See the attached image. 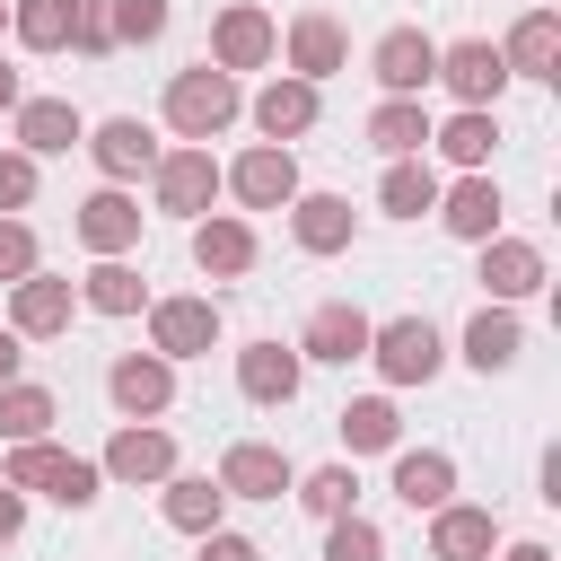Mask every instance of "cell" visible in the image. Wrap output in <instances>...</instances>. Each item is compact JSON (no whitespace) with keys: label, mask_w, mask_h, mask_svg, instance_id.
<instances>
[{"label":"cell","mask_w":561,"mask_h":561,"mask_svg":"<svg viewBox=\"0 0 561 561\" xmlns=\"http://www.w3.org/2000/svg\"><path fill=\"white\" fill-rule=\"evenodd\" d=\"M88 158L123 184V175H140V167H158V140H149V123H131V114H114V123H96V140H88Z\"/></svg>","instance_id":"15"},{"label":"cell","mask_w":561,"mask_h":561,"mask_svg":"<svg viewBox=\"0 0 561 561\" xmlns=\"http://www.w3.org/2000/svg\"><path fill=\"white\" fill-rule=\"evenodd\" d=\"M18 526H26V500H18V491H9V482H0V543H9V535H18Z\"/></svg>","instance_id":"44"},{"label":"cell","mask_w":561,"mask_h":561,"mask_svg":"<svg viewBox=\"0 0 561 561\" xmlns=\"http://www.w3.org/2000/svg\"><path fill=\"white\" fill-rule=\"evenodd\" d=\"M289 228H298L307 254H342V245H351V202H342V193H298Z\"/></svg>","instance_id":"21"},{"label":"cell","mask_w":561,"mask_h":561,"mask_svg":"<svg viewBox=\"0 0 561 561\" xmlns=\"http://www.w3.org/2000/svg\"><path fill=\"white\" fill-rule=\"evenodd\" d=\"M79 245H96L105 263H114L123 245H140V202H131V193H114V184H105V193H88V202H79Z\"/></svg>","instance_id":"11"},{"label":"cell","mask_w":561,"mask_h":561,"mask_svg":"<svg viewBox=\"0 0 561 561\" xmlns=\"http://www.w3.org/2000/svg\"><path fill=\"white\" fill-rule=\"evenodd\" d=\"M35 202V158H0V210H26Z\"/></svg>","instance_id":"42"},{"label":"cell","mask_w":561,"mask_h":561,"mask_svg":"<svg viewBox=\"0 0 561 561\" xmlns=\"http://www.w3.org/2000/svg\"><path fill=\"white\" fill-rule=\"evenodd\" d=\"M0 18H9V9H0Z\"/></svg>","instance_id":"48"},{"label":"cell","mask_w":561,"mask_h":561,"mask_svg":"<svg viewBox=\"0 0 561 561\" xmlns=\"http://www.w3.org/2000/svg\"><path fill=\"white\" fill-rule=\"evenodd\" d=\"M105 473H114V482H167V473H175V438L131 421V430H114V447H105Z\"/></svg>","instance_id":"13"},{"label":"cell","mask_w":561,"mask_h":561,"mask_svg":"<svg viewBox=\"0 0 561 561\" xmlns=\"http://www.w3.org/2000/svg\"><path fill=\"white\" fill-rule=\"evenodd\" d=\"M491 508H438V526H430V561H482L491 552Z\"/></svg>","instance_id":"26"},{"label":"cell","mask_w":561,"mask_h":561,"mask_svg":"<svg viewBox=\"0 0 561 561\" xmlns=\"http://www.w3.org/2000/svg\"><path fill=\"white\" fill-rule=\"evenodd\" d=\"M377 79H386V96H421L438 79V44L421 26H386L377 35Z\"/></svg>","instance_id":"7"},{"label":"cell","mask_w":561,"mask_h":561,"mask_svg":"<svg viewBox=\"0 0 561 561\" xmlns=\"http://www.w3.org/2000/svg\"><path fill=\"white\" fill-rule=\"evenodd\" d=\"M193 561H263V552H254V543H245V535H219V526H210V535H202V552H193Z\"/></svg>","instance_id":"43"},{"label":"cell","mask_w":561,"mask_h":561,"mask_svg":"<svg viewBox=\"0 0 561 561\" xmlns=\"http://www.w3.org/2000/svg\"><path fill=\"white\" fill-rule=\"evenodd\" d=\"M272 44H280V35H272V18H263L254 0H237V9L210 26V70H228V79H237V70H263V61H272Z\"/></svg>","instance_id":"5"},{"label":"cell","mask_w":561,"mask_h":561,"mask_svg":"<svg viewBox=\"0 0 561 561\" xmlns=\"http://www.w3.org/2000/svg\"><path fill=\"white\" fill-rule=\"evenodd\" d=\"M210 193H219V167H210V149H167V158H158V210H184V219H202V210H210Z\"/></svg>","instance_id":"9"},{"label":"cell","mask_w":561,"mask_h":561,"mask_svg":"<svg viewBox=\"0 0 561 561\" xmlns=\"http://www.w3.org/2000/svg\"><path fill=\"white\" fill-rule=\"evenodd\" d=\"M0 386H18V333H0Z\"/></svg>","instance_id":"45"},{"label":"cell","mask_w":561,"mask_h":561,"mask_svg":"<svg viewBox=\"0 0 561 561\" xmlns=\"http://www.w3.org/2000/svg\"><path fill=\"white\" fill-rule=\"evenodd\" d=\"M324 561H386V535H377L368 517H333V535H324Z\"/></svg>","instance_id":"38"},{"label":"cell","mask_w":561,"mask_h":561,"mask_svg":"<svg viewBox=\"0 0 561 561\" xmlns=\"http://www.w3.org/2000/svg\"><path fill=\"white\" fill-rule=\"evenodd\" d=\"M44 430H53V394H44V386H0V438L35 447Z\"/></svg>","instance_id":"34"},{"label":"cell","mask_w":561,"mask_h":561,"mask_svg":"<svg viewBox=\"0 0 561 561\" xmlns=\"http://www.w3.org/2000/svg\"><path fill=\"white\" fill-rule=\"evenodd\" d=\"M105 394H114L131 421H149V412H167V403H175V368H167L158 351H123V359L105 368Z\"/></svg>","instance_id":"6"},{"label":"cell","mask_w":561,"mask_h":561,"mask_svg":"<svg viewBox=\"0 0 561 561\" xmlns=\"http://www.w3.org/2000/svg\"><path fill=\"white\" fill-rule=\"evenodd\" d=\"M368 333H377V324H368L359 307H316V316H307V359H342V368H351V359H368Z\"/></svg>","instance_id":"17"},{"label":"cell","mask_w":561,"mask_h":561,"mask_svg":"<svg viewBox=\"0 0 561 561\" xmlns=\"http://www.w3.org/2000/svg\"><path fill=\"white\" fill-rule=\"evenodd\" d=\"M70 9H79V0H18L9 26H18L26 53H61V44H70Z\"/></svg>","instance_id":"33"},{"label":"cell","mask_w":561,"mask_h":561,"mask_svg":"<svg viewBox=\"0 0 561 561\" xmlns=\"http://www.w3.org/2000/svg\"><path fill=\"white\" fill-rule=\"evenodd\" d=\"M70 324V280H53V272H26L18 280V307H9V333H35V342H53Z\"/></svg>","instance_id":"14"},{"label":"cell","mask_w":561,"mask_h":561,"mask_svg":"<svg viewBox=\"0 0 561 561\" xmlns=\"http://www.w3.org/2000/svg\"><path fill=\"white\" fill-rule=\"evenodd\" d=\"M0 482H9V491H53L61 508H88V500H96V465H79V456H61V447H44V438L18 447Z\"/></svg>","instance_id":"2"},{"label":"cell","mask_w":561,"mask_h":561,"mask_svg":"<svg viewBox=\"0 0 561 561\" xmlns=\"http://www.w3.org/2000/svg\"><path fill=\"white\" fill-rule=\"evenodd\" d=\"M149 342H158V359H202L219 342V307L210 298H158L149 307Z\"/></svg>","instance_id":"4"},{"label":"cell","mask_w":561,"mask_h":561,"mask_svg":"<svg viewBox=\"0 0 561 561\" xmlns=\"http://www.w3.org/2000/svg\"><path fill=\"white\" fill-rule=\"evenodd\" d=\"M430 140H438V149H447V158H456V167H482V158H491V140H500V123H491V114H473V105H465V114H456V123H447V131H430Z\"/></svg>","instance_id":"35"},{"label":"cell","mask_w":561,"mask_h":561,"mask_svg":"<svg viewBox=\"0 0 561 561\" xmlns=\"http://www.w3.org/2000/svg\"><path fill=\"white\" fill-rule=\"evenodd\" d=\"M377 202H386L394 219L438 210V175H430V158H394V167H386V184H377Z\"/></svg>","instance_id":"31"},{"label":"cell","mask_w":561,"mask_h":561,"mask_svg":"<svg viewBox=\"0 0 561 561\" xmlns=\"http://www.w3.org/2000/svg\"><path fill=\"white\" fill-rule=\"evenodd\" d=\"M88 307H96V316H131V307H140V272H131V263H96V272H88Z\"/></svg>","instance_id":"36"},{"label":"cell","mask_w":561,"mask_h":561,"mask_svg":"<svg viewBox=\"0 0 561 561\" xmlns=\"http://www.w3.org/2000/svg\"><path fill=\"white\" fill-rule=\"evenodd\" d=\"M219 482L210 473H167V526H184V535H210L219 526Z\"/></svg>","instance_id":"30"},{"label":"cell","mask_w":561,"mask_h":561,"mask_svg":"<svg viewBox=\"0 0 561 561\" xmlns=\"http://www.w3.org/2000/svg\"><path fill=\"white\" fill-rule=\"evenodd\" d=\"M167 123H175L184 140L228 131V123H237V79L210 70V61H202V70H175V79H167Z\"/></svg>","instance_id":"1"},{"label":"cell","mask_w":561,"mask_h":561,"mask_svg":"<svg viewBox=\"0 0 561 561\" xmlns=\"http://www.w3.org/2000/svg\"><path fill=\"white\" fill-rule=\"evenodd\" d=\"M193 263H202L210 280H237V272L254 263V228H245V219H202V228H193Z\"/></svg>","instance_id":"22"},{"label":"cell","mask_w":561,"mask_h":561,"mask_svg":"<svg viewBox=\"0 0 561 561\" xmlns=\"http://www.w3.org/2000/svg\"><path fill=\"white\" fill-rule=\"evenodd\" d=\"M351 491H359V482H351V465H324V473H307V491H298V500H307L316 517H351Z\"/></svg>","instance_id":"39"},{"label":"cell","mask_w":561,"mask_h":561,"mask_svg":"<svg viewBox=\"0 0 561 561\" xmlns=\"http://www.w3.org/2000/svg\"><path fill=\"white\" fill-rule=\"evenodd\" d=\"M517 342H526V333H517V316H508V307H482V316L465 324V359H473L482 377H491V368H508V359H517Z\"/></svg>","instance_id":"32"},{"label":"cell","mask_w":561,"mask_h":561,"mask_svg":"<svg viewBox=\"0 0 561 561\" xmlns=\"http://www.w3.org/2000/svg\"><path fill=\"white\" fill-rule=\"evenodd\" d=\"M368 140H377L386 158H421V149H430V114H421V96H386V105L368 114Z\"/></svg>","instance_id":"24"},{"label":"cell","mask_w":561,"mask_h":561,"mask_svg":"<svg viewBox=\"0 0 561 561\" xmlns=\"http://www.w3.org/2000/svg\"><path fill=\"white\" fill-rule=\"evenodd\" d=\"M438 219H447L456 237H491V228H500V184H491V175H465L456 193H438Z\"/></svg>","instance_id":"28"},{"label":"cell","mask_w":561,"mask_h":561,"mask_svg":"<svg viewBox=\"0 0 561 561\" xmlns=\"http://www.w3.org/2000/svg\"><path fill=\"white\" fill-rule=\"evenodd\" d=\"M228 184H237V202L245 210H280V202H298V167H289V149H245L237 167H228Z\"/></svg>","instance_id":"10"},{"label":"cell","mask_w":561,"mask_h":561,"mask_svg":"<svg viewBox=\"0 0 561 561\" xmlns=\"http://www.w3.org/2000/svg\"><path fill=\"white\" fill-rule=\"evenodd\" d=\"M482 280H491V298H535L543 289V254L517 245V237H482Z\"/></svg>","instance_id":"16"},{"label":"cell","mask_w":561,"mask_h":561,"mask_svg":"<svg viewBox=\"0 0 561 561\" xmlns=\"http://www.w3.org/2000/svg\"><path fill=\"white\" fill-rule=\"evenodd\" d=\"M254 123L272 131V149H280V140H298V131L316 123V88H307V79H272V88L254 96Z\"/></svg>","instance_id":"23"},{"label":"cell","mask_w":561,"mask_h":561,"mask_svg":"<svg viewBox=\"0 0 561 561\" xmlns=\"http://www.w3.org/2000/svg\"><path fill=\"white\" fill-rule=\"evenodd\" d=\"M552 53H561V18H552V9H526V18H517V35L500 44V70L552 79Z\"/></svg>","instance_id":"20"},{"label":"cell","mask_w":561,"mask_h":561,"mask_svg":"<svg viewBox=\"0 0 561 561\" xmlns=\"http://www.w3.org/2000/svg\"><path fill=\"white\" fill-rule=\"evenodd\" d=\"M394 491H403L412 508H447V491H456V465H447L438 447H403V456H394Z\"/></svg>","instance_id":"25"},{"label":"cell","mask_w":561,"mask_h":561,"mask_svg":"<svg viewBox=\"0 0 561 561\" xmlns=\"http://www.w3.org/2000/svg\"><path fill=\"white\" fill-rule=\"evenodd\" d=\"M26 272H35V237L18 219H0V280H26Z\"/></svg>","instance_id":"41"},{"label":"cell","mask_w":561,"mask_h":561,"mask_svg":"<svg viewBox=\"0 0 561 561\" xmlns=\"http://www.w3.org/2000/svg\"><path fill=\"white\" fill-rule=\"evenodd\" d=\"M9 105H26V96H18V70H0V114H9Z\"/></svg>","instance_id":"46"},{"label":"cell","mask_w":561,"mask_h":561,"mask_svg":"<svg viewBox=\"0 0 561 561\" xmlns=\"http://www.w3.org/2000/svg\"><path fill=\"white\" fill-rule=\"evenodd\" d=\"M368 359H377L394 386L438 377V333H430V316H394V324H377V333H368Z\"/></svg>","instance_id":"3"},{"label":"cell","mask_w":561,"mask_h":561,"mask_svg":"<svg viewBox=\"0 0 561 561\" xmlns=\"http://www.w3.org/2000/svg\"><path fill=\"white\" fill-rule=\"evenodd\" d=\"M237 386H245V403H289L298 394V351H280V342L237 351Z\"/></svg>","instance_id":"18"},{"label":"cell","mask_w":561,"mask_h":561,"mask_svg":"<svg viewBox=\"0 0 561 561\" xmlns=\"http://www.w3.org/2000/svg\"><path fill=\"white\" fill-rule=\"evenodd\" d=\"M289 70H298V79H307V88H316V79H333V70H342V26H333V18H324V9H307V18H298V26H289Z\"/></svg>","instance_id":"19"},{"label":"cell","mask_w":561,"mask_h":561,"mask_svg":"<svg viewBox=\"0 0 561 561\" xmlns=\"http://www.w3.org/2000/svg\"><path fill=\"white\" fill-rule=\"evenodd\" d=\"M219 491H228V500H280V491H289V456L263 447V438H237V447L219 456Z\"/></svg>","instance_id":"8"},{"label":"cell","mask_w":561,"mask_h":561,"mask_svg":"<svg viewBox=\"0 0 561 561\" xmlns=\"http://www.w3.org/2000/svg\"><path fill=\"white\" fill-rule=\"evenodd\" d=\"M70 44H79V53H114V18H105V0H79V9H70Z\"/></svg>","instance_id":"40"},{"label":"cell","mask_w":561,"mask_h":561,"mask_svg":"<svg viewBox=\"0 0 561 561\" xmlns=\"http://www.w3.org/2000/svg\"><path fill=\"white\" fill-rule=\"evenodd\" d=\"M114 44H158L167 35V0H114Z\"/></svg>","instance_id":"37"},{"label":"cell","mask_w":561,"mask_h":561,"mask_svg":"<svg viewBox=\"0 0 561 561\" xmlns=\"http://www.w3.org/2000/svg\"><path fill=\"white\" fill-rule=\"evenodd\" d=\"M438 79H447V88H456L473 114H482V105L508 88V70H500V44H447V53H438Z\"/></svg>","instance_id":"12"},{"label":"cell","mask_w":561,"mask_h":561,"mask_svg":"<svg viewBox=\"0 0 561 561\" xmlns=\"http://www.w3.org/2000/svg\"><path fill=\"white\" fill-rule=\"evenodd\" d=\"M508 561H552V552H543V543H517V552H508Z\"/></svg>","instance_id":"47"},{"label":"cell","mask_w":561,"mask_h":561,"mask_svg":"<svg viewBox=\"0 0 561 561\" xmlns=\"http://www.w3.org/2000/svg\"><path fill=\"white\" fill-rule=\"evenodd\" d=\"M18 140H26V158H53V149L79 140V114H70L61 96H26V105H18Z\"/></svg>","instance_id":"27"},{"label":"cell","mask_w":561,"mask_h":561,"mask_svg":"<svg viewBox=\"0 0 561 561\" xmlns=\"http://www.w3.org/2000/svg\"><path fill=\"white\" fill-rule=\"evenodd\" d=\"M333 430H342V447H351V456H377V447H394V438H403V421H394V403H386V394L342 403V421H333Z\"/></svg>","instance_id":"29"}]
</instances>
